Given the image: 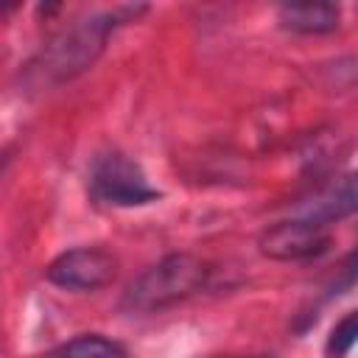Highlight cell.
<instances>
[{
  "instance_id": "obj_6",
  "label": "cell",
  "mask_w": 358,
  "mask_h": 358,
  "mask_svg": "<svg viewBox=\"0 0 358 358\" xmlns=\"http://www.w3.org/2000/svg\"><path fill=\"white\" fill-rule=\"evenodd\" d=\"M352 213H358V171H352V173L341 176L338 182H333L330 187L319 190L310 201H305L296 210V218L330 227Z\"/></svg>"
},
{
  "instance_id": "obj_2",
  "label": "cell",
  "mask_w": 358,
  "mask_h": 358,
  "mask_svg": "<svg viewBox=\"0 0 358 358\" xmlns=\"http://www.w3.org/2000/svg\"><path fill=\"white\" fill-rule=\"evenodd\" d=\"M213 268L193 252H173L140 271L123 291L120 308L129 313H159L199 294Z\"/></svg>"
},
{
  "instance_id": "obj_7",
  "label": "cell",
  "mask_w": 358,
  "mask_h": 358,
  "mask_svg": "<svg viewBox=\"0 0 358 358\" xmlns=\"http://www.w3.org/2000/svg\"><path fill=\"white\" fill-rule=\"evenodd\" d=\"M280 25L296 34H330L338 28V8L330 3H302L280 6Z\"/></svg>"
},
{
  "instance_id": "obj_8",
  "label": "cell",
  "mask_w": 358,
  "mask_h": 358,
  "mask_svg": "<svg viewBox=\"0 0 358 358\" xmlns=\"http://www.w3.org/2000/svg\"><path fill=\"white\" fill-rule=\"evenodd\" d=\"M53 358H129L126 347L103 333H81L62 344Z\"/></svg>"
},
{
  "instance_id": "obj_4",
  "label": "cell",
  "mask_w": 358,
  "mask_h": 358,
  "mask_svg": "<svg viewBox=\"0 0 358 358\" xmlns=\"http://www.w3.org/2000/svg\"><path fill=\"white\" fill-rule=\"evenodd\" d=\"M45 277L67 291H98L117 277V257L103 246H76L53 257Z\"/></svg>"
},
{
  "instance_id": "obj_1",
  "label": "cell",
  "mask_w": 358,
  "mask_h": 358,
  "mask_svg": "<svg viewBox=\"0 0 358 358\" xmlns=\"http://www.w3.org/2000/svg\"><path fill=\"white\" fill-rule=\"evenodd\" d=\"M126 14H137V8L90 14L70 22L67 28L53 34L45 42V48L36 53V59L28 64V78L36 81L39 87H56L81 76L103 53L109 34L123 22Z\"/></svg>"
},
{
  "instance_id": "obj_11",
  "label": "cell",
  "mask_w": 358,
  "mask_h": 358,
  "mask_svg": "<svg viewBox=\"0 0 358 358\" xmlns=\"http://www.w3.org/2000/svg\"><path fill=\"white\" fill-rule=\"evenodd\" d=\"M221 358H268V355H221Z\"/></svg>"
},
{
  "instance_id": "obj_3",
  "label": "cell",
  "mask_w": 358,
  "mask_h": 358,
  "mask_svg": "<svg viewBox=\"0 0 358 358\" xmlns=\"http://www.w3.org/2000/svg\"><path fill=\"white\" fill-rule=\"evenodd\" d=\"M90 193L109 207H140L159 199V190L151 187L143 168L120 151L95 157L90 168Z\"/></svg>"
},
{
  "instance_id": "obj_9",
  "label": "cell",
  "mask_w": 358,
  "mask_h": 358,
  "mask_svg": "<svg viewBox=\"0 0 358 358\" xmlns=\"http://www.w3.org/2000/svg\"><path fill=\"white\" fill-rule=\"evenodd\" d=\"M355 344H358V310L347 313V316L330 330L324 352H327V358H344Z\"/></svg>"
},
{
  "instance_id": "obj_5",
  "label": "cell",
  "mask_w": 358,
  "mask_h": 358,
  "mask_svg": "<svg viewBox=\"0 0 358 358\" xmlns=\"http://www.w3.org/2000/svg\"><path fill=\"white\" fill-rule=\"evenodd\" d=\"M327 246H330V229L296 215L268 227L257 241L260 255L280 263H299L319 257L322 252H327Z\"/></svg>"
},
{
  "instance_id": "obj_10",
  "label": "cell",
  "mask_w": 358,
  "mask_h": 358,
  "mask_svg": "<svg viewBox=\"0 0 358 358\" xmlns=\"http://www.w3.org/2000/svg\"><path fill=\"white\" fill-rule=\"evenodd\" d=\"M358 282V246L350 252V257L344 260V266H341V271H338V280L330 285V296H336V294H344L347 288H352Z\"/></svg>"
}]
</instances>
